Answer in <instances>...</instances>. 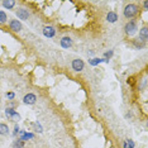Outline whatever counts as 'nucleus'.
I'll return each mask as SVG.
<instances>
[{
  "mask_svg": "<svg viewBox=\"0 0 148 148\" xmlns=\"http://www.w3.org/2000/svg\"><path fill=\"white\" fill-rule=\"evenodd\" d=\"M138 12H139V8H138L136 4H128V5H125V8H124V10H123V15L125 16L127 19H132L138 14Z\"/></svg>",
  "mask_w": 148,
  "mask_h": 148,
  "instance_id": "f257e3e1",
  "label": "nucleus"
},
{
  "mask_svg": "<svg viewBox=\"0 0 148 148\" xmlns=\"http://www.w3.org/2000/svg\"><path fill=\"white\" fill-rule=\"evenodd\" d=\"M137 29H138V24H137L136 21H133V19H130V21L124 25V32H125L127 34H129V36L134 34V33L137 32Z\"/></svg>",
  "mask_w": 148,
  "mask_h": 148,
  "instance_id": "f03ea898",
  "label": "nucleus"
},
{
  "mask_svg": "<svg viewBox=\"0 0 148 148\" xmlns=\"http://www.w3.org/2000/svg\"><path fill=\"white\" fill-rule=\"evenodd\" d=\"M71 66H72V70H73V71L81 72L82 70H84V67H85V63H84V61H82L81 58H76V60H73V61H72Z\"/></svg>",
  "mask_w": 148,
  "mask_h": 148,
  "instance_id": "7ed1b4c3",
  "label": "nucleus"
},
{
  "mask_svg": "<svg viewBox=\"0 0 148 148\" xmlns=\"http://www.w3.org/2000/svg\"><path fill=\"white\" fill-rule=\"evenodd\" d=\"M5 114H6V116L10 118V119L14 120V122H16V120H21V115H19V114L16 113L14 109H12V108H6V109H5Z\"/></svg>",
  "mask_w": 148,
  "mask_h": 148,
  "instance_id": "20e7f679",
  "label": "nucleus"
},
{
  "mask_svg": "<svg viewBox=\"0 0 148 148\" xmlns=\"http://www.w3.org/2000/svg\"><path fill=\"white\" fill-rule=\"evenodd\" d=\"M16 16H18V19H21V21H28L29 12L25 8H18V10H16Z\"/></svg>",
  "mask_w": 148,
  "mask_h": 148,
  "instance_id": "39448f33",
  "label": "nucleus"
},
{
  "mask_svg": "<svg viewBox=\"0 0 148 148\" xmlns=\"http://www.w3.org/2000/svg\"><path fill=\"white\" fill-rule=\"evenodd\" d=\"M9 27H10V29L13 32H21L23 25L22 23L18 21V19H13V21H10V23H9Z\"/></svg>",
  "mask_w": 148,
  "mask_h": 148,
  "instance_id": "423d86ee",
  "label": "nucleus"
},
{
  "mask_svg": "<svg viewBox=\"0 0 148 148\" xmlns=\"http://www.w3.org/2000/svg\"><path fill=\"white\" fill-rule=\"evenodd\" d=\"M56 34V29L51 25H47L43 28V36L47 37V38H53Z\"/></svg>",
  "mask_w": 148,
  "mask_h": 148,
  "instance_id": "0eeeda50",
  "label": "nucleus"
},
{
  "mask_svg": "<svg viewBox=\"0 0 148 148\" xmlns=\"http://www.w3.org/2000/svg\"><path fill=\"white\" fill-rule=\"evenodd\" d=\"M23 101H24V104H27V105H33V104H36V101H37V96L34 94H27V95L23 97Z\"/></svg>",
  "mask_w": 148,
  "mask_h": 148,
  "instance_id": "6e6552de",
  "label": "nucleus"
},
{
  "mask_svg": "<svg viewBox=\"0 0 148 148\" xmlns=\"http://www.w3.org/2000/svg\"><path fill=\"white\" fill-rule=\"evenodd\" d=\"M60 43H61L62 48H70L72 46V39L70 37H63L61 41H60Z\"/></svg>",
  "mask_w": 148,
  "mask_h": 148,
  "instance_id": "1a4fd4ad",
  "label": "nucleus"
},
{
  "mask_svg": "<svg viewBox=\"0 0 148 148\" xmlns=\"http://www.w3.org/2000/svg\"><path fill=\"white\" fill-rule=\"evenodd\" d=\"M139 39L140 41H143V42H146L148 39V29H147V27H143V28L139 31Z\"/></svg>",
  "mask_w": 148,
  "mask_h": 148,
  "instance_id": "9d476101",
  "label": "nucleus"
},
{
  "mask_svg": "<svg viewBox=\"0 0 148 148\" xmlns=\"http://www.w3.org/2000/svg\"><path fill=\"white\" fill-rule=\"evenodd\" d=\"M106 21L109 22V23H115L118 21V15H116V13H114V12H109L106 14Z\"/></svg>",
  "mask_w": 148,
  "mask_h": 148,
  "instance_id": "9b49d317",
  "label": "nucleus"
},
{
  "mask_svg": "<svg viewBox=\"0 0 148 148\" xmlns=\"http://www.w3.org/2000/svg\"><path fill=\"white\" fill-rule=\"evenodd\" d=\"M133 45H134V47H136L137 49H142L143 47L146 46V42L140 41L139 38H136V39H133Z\"/></svg>",
  "mask_w": 148,
  "mask_h": 148,
  "instance_id": "f8f14e48",
  "label": "nucleus"
},
{
  "mask_svg": "<svg viewBox=\"0 0 148 148\" xmlns=\"http://www.w3.org/2000/svg\"><path fill=\"white\" fill-rule=\"evenodd\" d=\"M9 133V127L5 123H0V136H6Z\"/></svg>",
  "mask_w": 148,
  "mask_h": 148,
  "instance_id": "ddd939ff",
  "label": "nucleus"
},
{
  "mask_svg": "<svg viewBox=\"0 0 148 148\" xmlns=\"http://www.w3.org/2000/svg\"><path fill=\"white\" fill-rule=\"evenodd\" d=\"M1 4H3V6H4L5 9H13L14 8V5H15V1L14 0H5V1H3Z\"/></svg>",
  "mask_w": 148,
  "mask_h": 148,
  "instance_id": "4468645a",
  "label": "nucleus"
},
{
  "mask_svg": "<svg viewBox=\"0 0 148 148\" xmlns=\"http://www.w3.org/2000/svg\"><path fill=\"white\" fill-rule=\"evenodd\" d=\"M124 148H134V142L132 139H127L124 142Z\"/></svg>",
  "mask_w": 148,
  "mask_h": 148,
  "instance_id": "2eb2a0df",
  "label": "nucleus"
},
{
  "mask_svg": "<svg viewBox=\"0 0 148 148\" xmlns=\"http://www.w3.org/2000/svg\"><path fill=\"white\" fill-rule=\"evenodd\" d=\"M23 146H24V143H23V140H22V139L15 140L14 144H13V147H14V148H23Z\"/></svg>",
  "mask_w": 148,
  "mask_h": 148,
  "instance_id": "dca6fc26",
  "label": "nucleus"
},
{
  "mask_svg": "<svg viewBox=\"0 0 148 148\" xmlns=\"http://www.w3.org/2000/svg\"><path fill=\"white\" fill-rule=\"evenodd\" d=\"M6 19H8V16H6V14L4 12L0 10V24H3V23L6 22Z\"/></svg>",
  "mask_w": 148,
  "mask_h": 148,
  "instance_id": "f3484780",
  "label": "nucleus"
},
{
  "mask_svg": "<svg viewBox=\"0 0 148 148\" xmlns=\"http://www.w3.org/2000/svg\"><path fill=\"white\" fill-rule=\"evenodd\" d=\"M6 97L8 99H14V92H6Z\"/></svg>",
  "mask_w": 148,
  "mask_h": 148,
  "instance_id": "a211bd4d",
  "label": "nucleus"
},
{
  "mask_svg": "<svg viewBox=\"0 0 148 148\" xmlns=\"http://www.w3.org/2000/svg\"><path fill=\"white\" fill-rule=\"evenodd\" d=\"M34 128H36V132H42V128H41V125L39 124H34Z\"/></svg>",
  "mask_w": 148,
  "mask_h": 148,
  "instance_id": "6ab92c4d",
  "label": "nucleus"
},
{
  "mask_svg": "<svg viewBox=\"0 0 148 148\" xmlns=\"http://www.w3.org/2000/svg\"><path fill=\"white\" fill-rule=\"evenodd\" d=\"M113 56V51H110V52H106L105 53V57H112Z\"/></svg>",
  "mask_w": 148,
  "mask_h": 148,
  "instance_id": "aec40b11",
  "label": "nucleus"
},
{
  "mask_svg": "<svg viewBox=\"0 0 148 148\" xmlns=\"http://www.w3.org/2000/svg\"><path fill=\"white\" fill-rule=\"evenodd\" d=\"M18 132H19V127H18V125H15V128H14V134H16Z\"/></svg>",
  "mask_w": 148,
  "mask_h": 148,
  "instance_id": "412c9836",
  "label": "nucleus"
},
{
  "mask_svg": "<svg viewBox=\"0 0 148 148\" xmlns=\"http://www.w3.org/2000/svg\"><path fill=\"white\" fill-rule=\"evenodd\" d=\"M0 103H1V99H0Z\"/></svg>",
  "mask_w": 148,
  "mask_h": 148,
  "instance_id": "4be33fe9",
  "label": "nucleus"
}]
</instances>
